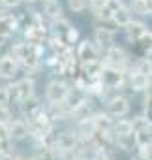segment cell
Listing matches in <instances>:
<instances>
[{
	"instance_id": "cell-1",
	"label": "cell",
	"mask_w": 152,
	"mask_h": 160,
	"mask_svg": "<svg viewBox=\"0 0 152 160\" xmlns=\"http://www.w3.org/2000/svg\"><path fill=\"white\" fill-rule=\"evenodd\" d=\"M100 81L107 91H118L128 85V72L126 68H116V66H103L100 73Z\"/></svg>"
},
{
	"instance_id": "cell-2",
	"label": "cell",
	"mask_w": 152,
	"mask_h": 160,
	"mask_svg": "<svg viewBox=\"0 0 152 160\" xmlns=\"http://www.w3.org/2000/svg\"><path fill=\"white\" fill-rule=\"evenodd\" d=\"M26 124H28V136H32L38 143H40L41 138L53 128V121H51V117L47 115V111H45L43 108H41L36 115L28 117Z\"/></svg>"
},
{
	"instance_id": "cell-3",
	"label": "cell",
	"mask_w": 152,
	"mask_h": 160,
	"mask_svg": "<svg viewBox=\"0 0 152 160\" xmlns=\"http://www.w3.org/2000/svg\"><path fill=\"white\" fill-rule=\"evenodd\" d=\"M69 87L66 81H60V79H53V81L47 83V89H45V100L49 104H58V102H64L66 96L69 94Z\"/></svg>"
},
{
	"instance_id": "cell-4",
	"label": "cell",
	"mask_w": 152,
	"mask_h": 160,
	"mask_svg": "<svg viewBox=\"0 0 152 160\" xmlns=\"http://www.w3.org/2000/svg\"><path fill=\"white\" fill-rule=\"evenodd\" d=\"M45 36H47V28L43 23H32L26 27L25 30V42L34 47V45H41L45 42Z\"/></svg>"
},
{
	"instance_id": "cell-5",
	"label": "cell",
	"mask_w": 152,
	"mask_h": 160,
	"mask_svg": "<svg viewBox=\"0 0 152 160\" xmlns=\"http://www.w3.org/2000/svg\"><path fill=\"white\" fill-rule=\"evenodd\" d=\"M105 106H107V113L111 117H124V115L130 113V100L122 94H116V96L109 98Z\"/></svg>"
},
{
	"instance_id": "cell-6",
	"label": "cell",
	"mask_w": 152,
	"mask_h": 160,
	"mask_svg": "<svg viewBox=\"0 0 152 160\" xmlns=\"http://www.w3.org/2000/svg\"><path fill=\"white\" fill-rule=\"evenodd\" d=\"M107 66H116V68H126L128 66V55L122 47L118 45H111L109 49H105V62Z\"/></svg>"
},
{
	"instance_id": "cell-7",
	"label": "cell",
	"mask_w": 152,
	"mask_h": 160,
	"mask_svg": "<svg viewBox=\"0 0 152 160\" xmlns=\"http://www.w3.org/2000/svg\"><path fill=\"white\" fill-rule=\"evenodd\" d=\"M152 83H150V77L148 75H145V73H139V72H131V73H128V89L130 91H133V92H143V91H146L148 87H150Z\"/></svg>"
},
{
	"instance_id": "cell-8",
	"label": "cell",
	"mask_w": 152,
	"mask_h": 160,
	"mask_svg": "<svg viewBox=\"0 0 152 160\" xmlns=\"http://www.w3.org/2000/svg\"><path fill=\"white\" fill-rule=\"evenodd\" d=\"M19 28V19L13 17L12 13H6V12H0V34L4 38H10L17 32Z\"/></svg>"
},
{
	"instance_id": "cell-9",
	"label": "cell",
	"mask_w": 152,
	"mask_h": 160,
	"mask_svg": "<svg viewBox=\"0 0 152 160\" xmlns=\"http://www.w3.org/2000/svg\"><path fill=\"white\" fill-rule=\"evenodd\" d=\"M103 60H100V58H94V60H87V62H81V66H79V73L85 77V79H96V77H100V73H102V70H103Z\"/></svg>"
},
{
	"instance_id": "cell-10",
	"label": "cell",
	"mask_w": 152,
	"mask_h": 160,
	"mask_svg": "<svg viewBox=\"0 0 152 160\" xmlns=\"http://www.w3.org/2000/svg\"><path fill=\"white\" fill-rule=\"evenodd\" d=\"M8 136H10V139L12 141H21V139H25L26 136H28V124H26V121H23V119H12L10 121V124H8Z\"/></svg>"
},
{
	"instance_id": "cell-11",
	"label": "cell",
	"mask_w": 152,
	"mask_h": 160,
	"mask_svg": "<svg viewBox=\"0 0 152 160\" xmlns=\"http://www.w3.org/2000/svg\"><path fill=\"white\" fill-rule=\"evenodd\" d=\"M88 121L92 122L94 130H100V132H111L113 128V119L109 113H103V111H96L88 117Z\"/></svg>"
},
{
	"instance_id": "cell-12",
	"label": "cell",
	"mask_w": 152,
	"mask_h": 160,
	"mask_svg": "<svg viewBox=\"0 0 152 160\" xmlns=\"http://www.w3.org/2000/svg\"><path fill=\"white\" fill-rule=\"evenodd\" d=\"M94 43H96V47H100L103 51L109 49L115 43V32L105 30L102 27H96V30H94Z\"/></svg>"
},
{
	"instance_id": "cell-13",
	"label": "cell",
	"mask_w": 152,
	"mask_h": 160,
	"mask_svg": "<svg viewBox=\"0 0 152 160\" xmlns=\"http://www.w3.org/2000/svg\"><path fill=\"white\" fill-rule=\"evenodd\" d=\"M19 70V62L12 57V55H4V57H0V77H13Z\"/></svg>"
},
{
	"instance_id": "cell-14",
	"label": "cell",
	"mask_w": 152,
	"mask_h": 160,
	"mask_svg": "<svg viewBox=\"0 0 152 160\" xmlns=\"http://www.w3.org/2000/svg\"><path fill=\"white\" fill-rule=\"evenodd\" d=\"M77 58H79L81 62L98 58V47H96V43H92V42H88V40H83V42L79 43V47H77Z\"/></svg>"
},
{
	"instance_id": "cell-15",
	"label": "cell",
	"mask_w": 152,
	"mask_h": 160,
	"mask_svg": "<svg viewBox=\"0 0 152 160\" xmlns=\"http://www.w3.org/2000/svg\"><path fill=\"white\" fill-rule=\"evenodd\" d=\"M113 143L120 151H131L135 147V132H126V134H113Z\"/></svg>"
},
{
	"instance_id": "cell-16",
	"label": "cell",
	"mask_w": 152,
	"mask_h": 160,
	"mask_svg": "<svg viewBox=\"0 0 152 160\" xmlns=\"http://www.w3.org/2000/svg\"><path fill=\"white\" fill-rule=\"evenodd\" d=\"M15 85H17V91H19V102H23V100L34 96L36 83H34L32 77H25V79H21V81H17Z\"/></svg>"
},
{
	"instance_id": "cell-17",
	"label": "cell",
	"mask_w": 152,
	"mask_h": 160,
	"mask_svg": "<svg viewBox=\"0 0 152 160\" xmlns=\"http://www.w3.org/2000/svg\"><path fill=\"white\" fill-rule=\"evenodd\" d=\"M19 109H21V113L28 119V117L36 115V113L41 109V104H40V100H38L36 96H30V98H26V100L19 102Z\"/></svg>"
},
{
	"instance_id": "cell-18",
	"label": "cell",
	"mask_w": 152,
	"mask_h": 160,
	"mask_svg": "<svg viewBox=\"0 0 152 160\" xmlns=\"http://www.w3.org/2000/svg\"><path fill=\"white\" fill-rule=\"evenodd\" d=\"M111 19L115 21V25H116L118 28H124V27L131 21V10H130L128 6H124V4H122L118 10H115V12H113Z\"/></svg>"
},
{
	"instance_id": "cell-19",
	"label": "cell",
	"mask_w": 152,
	"mask_h": 160,
	"mask_svg": "<svg viewBox=\"0 0 152 160\" xmlns=\"http://www.w3.org/2000/svg\"><path fill=\"white\" fill-rule=\"evenodd\" d=\"M124 28H126V36H128V40H131V42H135L145 30H148L146 25H145L143 21H133V19H131Z\"/></svg>"
},
{
	"instance_id": "cell-20",
	"label": "cell",
	"mask_w": 152,
	"mask_h": 160,
	"mask_svg": "<svg viewBox=\"0 0 152 160\" xmlns=\"http://www.w3.org/2000/svg\"><path fill=\"white\" fill-rule=\"evenodd\" d=\"M43 15L49 19H56L62 15V6L58 0H43Z\"/></svg>"
},
{
	"instance_id": "cell-21",
	"label": "cell",
	"mask_w": 152,
	"mask_h": 160,
	"mask_svg": "<svg viewBox=\"0 0 152 160\" xmlns=\"http://www.w3.org/2000/svg\"><path fill=\"white\" fill-rule=\"evenodd\" d=\"M135 45H137V49H139L143 55L152 53V30H145V32L135 40Z\"/></svg>"
},
{
	"instance_id": "cell-22",
	"label": "cell",
	"mask_w": 152,
	"mask_h": 160,
	"mask_svg": "<svg viewBox=\"0 0 152 160\" xmlns=\"http://www.w3.org/2000/svg\"><path fill=\"white\" fill-rule=\"evenodd\" d=\"M148 143H152V124H148L141 130H135V147L148 145Z\"/></svg>"
},
{
	"instance_id": "cell-23",
	"label": "cell",
	"mask_w": 152,
	"mask_h": 160,
	"mask_svg": "<svg viewBox=\"0 0 152 160\" xmlns=\"http://www.w3.org/2000/svg\"><path fill=\"white\" fill-rule=\"evenodd\" d=\"M30 49H32V47H30L26 42H19V43H13V47H12V53H10V55H12V57L21 64V62H23V58L30 53Z\"/></svg>"
},
{
	"instance_id": "cell-24",
	"label": "cell",
	"mask_w": 152,
	"mask_h": 160,
	"mask_svg": "<svg viewBox=\"0 0 152 160\" xmlns=\"http://www.w3.org/2000/svg\"><path fill=\"white\" fill-rule=\"evenodd\" d=\"M71 27V23L68 21V19H64L62 15L60 17H56V19H51V30H53V34H56V36H64V32L68 30Z\"/></svg>"
},
{
	"instance_id": "cell-25",
	"label": "cell",
	"mask_w": 152,
	"mask_h": 160,
	"mask_svg": "<svg viewBox=\"0 0 152 160\" xmlns=\"http://www.w3.org/2000/svg\"><path fill=\"white\" fill-rule=\"evenodd\" d=\"M135 72H139V73H145V75H152V58L148 57V55H145V57H141L139 60H137V64H135Z\"/></svg>"
},
{
	"instance_id": "cell-26",
	"label": "cell",
	"mask_w": 152,
	"mask_h": 160,
	"mask_svg": "<svg viewBox=\"0 0 152 160\" xmlns=\"http://www.w3.org/2000/svg\"><path fill=\"white\" fill-rule=\"evenodd\" d=\"M49 43H51V49H53V53H55V55H60V53H64V51L69 47V45H68L60 36H56V34H53V36H51Z\"/></svg>"
},
{
	"instance_id": "cell-27",
	"label": "cell",
	"mask_w": 152,
	"mask_h": 160,
	"mask_svg": "<svg viewBox=\"0 0 152 160\" xmlns=\"http://www.w3.org/2000/svg\"><path fill=\"white\" fill-rule=\"evenodd\" d=\"M111 132H113V134H126V132H133V128H131V121H130V119H120L118 122H115V124H113Z\"/></svg>"
},
{
	"instance_id": "cell-28",
	"label": "cell",
	"mask_w": 152,
	"mask_h": 160,
	"mask_svg": "<svg viewBox=\"0 0 152 160\" xmlns=\"http://www.w3.org/2000/svg\"><path fill=\"white\" fill-rule=\"evenodd\" d=\"M143 106H145V115H146L148 122L152 124V85L145 91V100H143Z\"/></svg>"
},
{
	"instance_id": "cell-29",
	"label": "cell",
	"mask_w": 152,
	"mask_h": 160,
	"mask_svg": "<svg viewBox=\"0 0 152 160\" xmlns=\"http://www.w3.org/2000/svg\"><path fill=\"white\" fill-rule=\"evenodd\" d=\"M130 10L137 15H148L146 12V0H130Z\"/></svg>"
},
{
	"instance_id": "cell-30",
	"label": "cell",
	"mask_w": 152,
	"mask_h": 160,
	"mask_svg": "<svg viewBox=\"0 0 152 160\" xmlns=\"http://www.w3.org/2000/svg\"><path fill=\"white\" fill-rule=\"evenodd\" d=\"M68 6L73 13H81L88 8V0H68Z\"/></svg>"
},
{
	"instance_id": "cell-31",
	"label": "cell",
	"mask_w": 152,
	"mask_h": 160,
	"mask_svg": "<svg viewBox=\"0 0 152 160\" xmlns=\"http://www.w3.org/2000/svg\"><path fill=\"white\" fill-rule=\"evenodd\" d=\"M62 40L71 47V43H75V42H77L79 40V30L77 28H75V27H69L66 32H64V36H62Z\"/></svg>"
},
{
	"instance_id": "cell-32",
	"label": "cell",
	"mask_w": 152,
	"mask_h": 160,
	"mask_svg": "<svg viewBox=\"0 0 152 160\" xmlns=\"http://www.w3.org/2000/svg\"><path fill=\"white\" fill-rule=\"evenodd\" d=\"M6 94H8V104H19V91L15 83L6 87Z\"/></svg>"
},
{
	"instance_id": "cell-33",
	"label": "cell",
	"mask_w": 152,
	"mask_h": 160,
	"mask_svg": "<svg viewBox=\"0 0 152 160\" xmlns=\"http://www.w3.org/2000/svg\"><path fill=\"white\" fill-rule=\"evenodd\" d=\"M148 124H150V122H148V119H146L145 113L131 119V128H133V132H135V130H141V128H145V126H148Z\"/></svg>"
},
{
	"instance_id": "cell-34",
	"label": "cell",
	"mask_w": 152,
	"mask_h": 160,
	"mask_svg": "<svg viewBox=\"0 0 152 160\" xmlns=\"http://www.w3.org/2000/svg\"><path fill=\"white\" fill-rule=\"evenodd\" d=\"M12 119H13V115H12L10 108L8 106H0V126H8Z\"/></svg>"
},
{
	"instance_id": "cell-35",
	"label": "cell",
	"mask_w": 152,
	"mask_h": 160,
	"mask_svg": "<svg viewBox=\"0 0 152 160\" xmlns=\"http://www.w3.org/2000/svg\"><path fill=\"white\" fill-rule=\"evenodd\" d=\"M96 27H102V28L111 30V32H115V34H116V30H118V27L115 25L113 19H98V25H96Z\"/></svg>"
},
{
	"instance_id": "cell-36",
	"label": "cell",
	"mask_w": 152,
	"mask_h": 160,
	"mask_svg": "<svg viewBox=\"0 0 152 160\" xmlns=\"http://www.w3.org/2000/svg\"><path fill=\"white\" fill-rule=\"evenodd\" d=\"M137 149H139V158H143V160H152V143L141 145V147H137Z\"/></svg>"
},
{
	"instance_id": "cell-37",
	"label": "cell",
	"mask_w": 152,
	"mask_h": 160,
	"mask_svg": "<svg viewBox=\"0 0 152 160\" xmlns=\"http://www.w3.org/2000/svg\"><path fill=\"white\" fill-rule=\"evenodd\" d=\"M92 160H113V156H111V151H96Z\"/></svg>"
},
{
	"instance_id": "cell-38",
	"label": "cell",
	"mask_w": 152,
	"mask_h": 160,
	"mask_svg": "<svg viewBox=\"0 0 152 160\" xmlns=\"http://www.w3.org/2000/svg\"><path fill=\"white\" fill-rule=\"evenodd\" d=\"M124 2H122V0H105V6L111 10V12H115V10H118L120 6H122Z\"/></svg>"
},
{
	"instance_id": "cell-39",
	"label": "cell",
	"mask_w": 152,
	"mask_h": 160,
	"mask_svg": "<svg viewBox=\"0 0 152 160\" xmlns=\"http://www.w3.org/2000/svg\"><path fill=\"white\" fill-rule=\"evenodd\" d=\"M0 2H2V6L4 8H17L23 0H0Z\"/></svg>"
},
{
	"instance_id": "cell-40",
	"label": "cell",
	"mask_w": 152,
	"mask_h": 160,
	"mask_svg": "<svg viewBox=\"0 0 152 160\" xmlns=\"http://www.w3.org/2000/svg\"><path fill=\"white\" fill-rule=\"evenodd\" d=\"M0 160H17V156L12 154L10 151H2V152H0Z\"/></svg>"
},
{
	"instance_id": "cell-41",
	"label": "cell",
	"mask_w": 152,
	"mask_h": 160,
	"mask_svg": "<svg viewBox=\"0 0 152 160\" xmlns=\"http://www.w3.org/2000/svg\"><path fill=\"white\" fill-rule=\"evenodd\" d=\"M8 104V94H6V89L0 87V106H6Z\"/></svg>"
},
{
	"instance_id": "cell-42",
	"label": "cell",
	"mask_w": 152,
	"mask_h": 160,
	"mask_svg": "<svg viewBox=\"0 0 152 160\" xmlns=\"http://www.w3.org/2000/svg\"><path fill=\"white\" fill-rule=\"evenodd\" d=\"M146 12L148 15H152V0H146Z\"/></svg>"
},
{
	"instance_id": "cell-43",
	"label": "cell",
	"mask_w": 152,
	"mask_h": 160,
	"mask_svg": "<svg viewBox=\"0 0 152 160\" xmlns=\"http://www.w3.org/2000/svg\"><path fill=\"white\" fill-rule=\"evenodd\" d=\"M6 40H8V38H4V36H2V34H0V47H2V45H4V43H6Z\"/></svg>"
},
{
	"instance_id": "cell-44",
	"label": "cell",
	"mask_w": 152,
	"mask_h": 160,
	"mask_svg": "<svg viewBox=\"0 0 152 160\" xmlns=\"http://www.w3.org/2000/svg\"><path fill=\"white\" fill-rule=\"evenodd\" d=\"M17 160H36V158H26V156H17Z\"/></svg>"
},
{
	"instance_id": "cell-45",
	"label": "cell",
	"mask_w": 152,
	"mask_h": 160,
	"mask_svg": "<svg viewBox=\"0 0 152 160\" xmlns=\"http://www.w3.org/2000/svg\"><path fill=\"white\" fill-rule=\"evenodd\" d=\"M25 2H36V0H25Z\"/></svg>"
},
{
	"instance_id": "cell-46",
	"label": "cell",
	"mask_w": 152,
	"mask_h": 160,
	"mask_svg": "<svg viewBox=\"0 0 152 160\" xmlns=\"http://www.w3.org/2000/svg\"><path fill=\"white\" fill-rule=\"evenodd\" d=\"M131 160H143V158H139V156H137V158H131Z\"/></svg>"
},
{
	"instance_id": "cell-47",
	"label": "cell",
	"mask_w": 152,
	"mask_h": 160,
	"mask_svg": "<svg viewBox=\"0 0 152 160\" xmlns=\"http://www.w3.org/2000/svg\"><path fill=\"white\" fill-rule=\"evenodd\" d=\"M0 79H2V77H0Z\"/></svg>"
}]
</instances>
